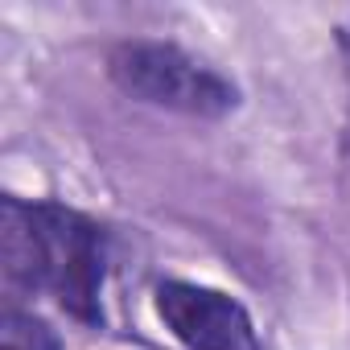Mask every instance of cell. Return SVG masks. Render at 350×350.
<instances>
[{
	"label": "cell",
	"instance_id": "cell-1",
	"mask_svg": "<svg viewBox=\"0 0 350 350\" xmlns=\"http://www.w3.org/2000/svg\"><path fill=\"white\" fill-rule=\"evenodd\" d=\"M107 70L124 95L152 107H169V111L215 120L239 103V91L231 79H223L215 66L198 62L194 54L169 42H124L111 50Z\"/></svg>",
	"mask_w": 350,
	"mask_h": 350
},
{
	"label": "cell",
	"instance_id": "cell-2",
	"mask_svg": "<svg viewBox=\"0 0 350 350\" xmlns=\"http://www.w3.org/2000/svg\"><path fill=\"white\" fill-rule=\"evenodd\" d=\"M33 211V293H50L70 317L99 321L103 231L58 202H29Z\"/></svg>",
	"mask_w": 350,
	"mask_h": 350
},
{
	"label": "cell",
	"instance_id": "cell-3",
	"mask_svg": "<svg viewBox=\"0 0 350 350\" xmlns=\"http://www.w3.org/2000/svg\"><path fill=\"white\" fill-rule=\"evenodd\" d=\"M157 317L190 350H264L252 313L206 284L165 280L157 284Z\"/></svg>",
	"mask_w": 350,
	"mask_h": 350
},
{
	"label": "cell",
	"instance_id": "cell-4",
	"mask_svg": "<svg viewBox=\"0 0 350 350\" xmlns=\"http://www.w3.org/2000/svg\"><path fill=\"white\" fill-rule=\"evenodd\" d=\"M0 350H62V342L42 317L5 309V317H0Z\"/></svg>",
	"mask_w": 350,
	"mask_h": 350
}]
</instances>
